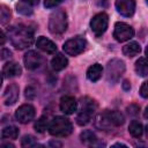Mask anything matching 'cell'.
I'll return each instance as SVG.
<instances>
[{
	"mask_svg": "<svg viewBox=\"0 0 148 148\" xmlns=\"http://www.w3.org/2000/svg\"><path fill=\"white\" fill-rule=\"evenodd\" d=\"M7 32L12 44L18 50L29 47L34 42V30L29 25H13L8 28Z\"/></svg>",
	"mask_w": 148,
	"mask_h": 148,
	"instance_id": "6da1fadb",
	"label": "cell"
},
{
	"mask_svg": "<svg viewBox=\"0 0 148 148\" xmlns=\"http://www.w3.org/2000/svg\"><path fill=\"white\" fill-rule=\"evenodd\" d=\"M125 121L124 114L120 111H104L96 118V126L99 128H110L113 126H120Z\"/></svg>",
	"mask_w": 148,
	"mask_h": 148,
	"instance_id": "7a4b0ae2",
	"label": "cell"
},
{
	"mask_svg": "<svg viewBox=\"0 0 148 148\" xmlns=\"http://www.w3.org/2000/svg\"><path fill=\"white\" fill-rule=\"evenodd\" d=\"M47 130H49L51 135L58 136V138H62V136H67V135H69L72 133L73 125H72V123L69 121L68 118L61 117V116H57L50 121Z\"/></svg>",
	"mask_w": 148,
	"mask_h": 148,
	"instance_id": "3957f363",
	"label": "cell"
},
{
	"mask_svg": "<svg viewBox=\"0 0 148 148\" xmlns=\"http://www.w3.org/2000/svg\"><path fill=\"white\" fill-rule=\"evenodd\" d=\"M67 13L64 9H56L49 20V30L53 35H61L67 29Z\"/></svg>",
	"mask_w": 148,
	"mask_h": 148,
	"instance_id": "277c9868",
	"label": "cell"
},
{
	"mask_svg": "<svg viewBox=\"0 0 148 148\" xmlns=\"http://www.w3.org/2000/svg\"><path fill=\"white\" fill-rule=\"evenodd\" d=\"M96 108H97V105H96V102L94 99H91L89 97L81 98L80 109H79V112H77V116H76V123L80 126L87 125L91 120Z\"/></svg>",
	"mask_w": 148,
	"mask_h": 148,
	"instance_id": "5b68a950",
	"label": "cell"
},
{
	"mask_svg": "<svg viewBox=\"0 0 148 148\" xmlns=\"http://www.w3.org/2000/svg\"><path fill=\"white\" fill-rule=\"evenodd\" d=\"M125 72V62L120 59H112L106 65V80L110 83H116L119 81Z\"/></svg>",
	"mask_w": 148,
	"mask_h": 148,
	"instance_id": "8992f818",
	"label": "cell"
},
{
	"mask_svg": "<svg viewBox=\"0 0 148 148\" xmlns=\"http://www.w3.org/2000/svg\"><path fill=\"white\" fill-rule=\"evenodd\" d=\"M86 45H87L86 39L81 36H76V37L71 38L67 42H65L62 49L69 56H77V54H80L81 52L84 51Z\"/></svg>",
	"mask_w": 148,
	"mask_h": 148,
	"instance_id": "52a82bcc",
	"label": "cell"
},
{
	"mask_svg": "<svg viewBox=\"0 0 148 148\" xmlns=\"http://www.w3.org/2000/svg\"><path fill=\"white\" fill-rule=\"evenodd\" d=\"M108 24H109V16L105 13L96 14L90 21V28L97 37L102 36L105 32V30L108 28Z\"/></svg>",
	"mask_w": 148,
	"mask_h": 148,
	"instance_id": "ba28073f",
	"label": "cell"
},
{
	"mask_svg": "<svg viewBox=\"0 0 148 148\" xmlns=\"http://www.w3.org/2000/svg\"><path fill=\"white\" fill-rule=\"evenodd\" d=\"M134 36V30L133 28L125 23V22H117L114 24V30H113V37L118 42H126L130 40Z\"/></svg>",
	"mask_w": 148,
	"mask_h": 148,
	"instance_id": "9c48e42d",
	"label": "cell"
},
{
	"mask_svg": "<svg viewBox=\"0 0 148 148\" xmlns=\"http://www.w3.org/2000/svg\"><path fill=\"white\" fill-rule=\"evenodd\" d=\"M35 113H36L35 108L31 104H23L16 110L15 118L21 124H28L35 118Z\"/></svg>",
	"mask_w": 148,
	"mask_h": 148,
	"instance_id": "30bf717a",
	"label": "cell"
},
{
	"mask_svg": "<svg viewBox=\"0 0 148 148\" xmlns=\"http://www.w3.org/2000/svg\"><path fill=\"white\" fill-rule=\"evenodd\" d=\"M116 8L118 13L125 17H130L135 10V0H117Z\"/></svg>",
	"mask_w": 148,
	"mask_h": 148,
	"instance_id": "8fae6325",
	"label": "cell"
},
{
	"mask_svg": "<svg viewBox=\"0 0 148 148\" xmlns=\"http://www.w3.org/2000/svg\"><path fill=\"white\" fill-rule=\"evenodd\" d=\"M23 61H24V65L28 69H36L38 68L40 65H42V56L39 53H37L36 51H28L25 54H24V58H23Z\"/></svg>",
	"mask_w": 148,
	"mask_h": 148,
	"instance_id": "7c38bea8",
	"label": "cell"
},
{
	"mask_svg": "<svg viewBox=\"0 0 148 148\" xmlns=\"http://www.w3.org/2000/svg\"><path fill=\"white\" fill-rule=\"evenodd\" d=\"M59 108L60 110L66 113V114H72L76 111L77 109V103L75 101V98L73 96H69V95H65L60 98V102H59Z\"/></svg>",
	"mask_w": 148,
	"mask_h": 148,
	"instance_id": "4fadbf2b",
	"label": "cell"
},
{
	"mask_svg": "<svg viewBox=\"0 0 148 148\" xmlns=\"http://www.w3.org/2000/svg\"><path fill=\"white\" fill-rule=\"evenodd\" d=\"M18 99V87L15 83L9 84L3 94V101L6 105H13Z\"/></svg>",
	"mask_w": 148,
	"mask_h": 148,
	"instance_id": "5bb4252c",
	"label": "cell"
},
{
	"mask_svg": "<svg viewBox=\"0 0 148 148\" xmlns=\"http://www.w3.org/2000/svg\"><path fill=\"white\" fill-rule=\"evenodd\" d=\"M36 45H37V47H38L39 50H42L43 52L49 53V54H53V53H56V51H57L56 44H54L51 39L44 37V36L38 37L37 42H36Z\"/></svg>",
	"mask_w": 148,
	"mask_h": 148,
	"instance_id": "9a60e30c",
	"label": "cell"
},
{
	"mask_svg": "<svg viewBox=\"0 0 148 148\" xmlns=\"http://www.w3.org/2000/svg\"><path fill=\"white\" fill-rule=\"evenodd\" d=\"M22 69L20 67V65L17 62H14V61H9L7 62L5 66H3V69H2V74L6 76V77H15V76H18L21 74Z\"/></svg>",
	"mask_w": 148,
	"mask_h": 148,
	"instance_id": "2e32d148",
	"label": "cell"
},
{
	"mask_svg": "<svg viewBox=\"0 0 148 148\" xmlns=\"http://www.w3.org/2000/svg\"><path fill=\"white\" fill-rule=\"evenodd\" d=\"M67 65H68V59L61 53L56 54L51 60V66H52L53 71H57V72L62 71L64 68L67 67Z\"/></svg>",
	"mask_w": 148,
	"mask_h": 148,
	"instance_id": "e0dca14e",
	"label": "cell"
},
{
	"mask_svg": "<svg viewBox=\"0 0 148 148\" xmlns=\"http://www.w3.org/2000/svg\"><path fill=\"white\" fill-rule=\"evenodd\" d=\"M102 73H103L102 66L99 64H94V65H91L88 68V71H87V77H88V80H90L92 82H96L97 80L101 79Z\"/></svg>",
	"mask_w": 148,
	"mask_h": 148,
	"instance_id": "ac0fdd59",
	"label": "cell"
},
{
	"mask_svg": "<svg viewBox=\"0 0 148 148\" xmlns=\"http://www.w3.org/2000/svg\"><path fill=\"white\" fill-rule=\"evenodd\" d=\"M140 51H141V47H140L139 43H136V42H130L128 44H126V45L123 47V53H124L125 56L130 57V58H132V57L139 54Z\"/></svg>",
	"mask_w": 148,
	"mask_h": 148,
	"instance_id": "d6986e66",
	"label": "cell"
},
{
	"mask_svg": "<svg viewBox=\"0 0 148 148\" xmlns=\"http://www.w3.org/2000/svg\"><path fill=\"white\" fill-rule=\"evenodd\" d=\"M128 132L134 138H140L143 133V127H142V124L138 120H132L130 126H128Z\"/></svg>",
	"mask_w": 148,
	"mask_h": 148,
	"instance_id": "ffe728a7",
	"label": "cell"
},
{
	"mask_svg": "<svg viewBox=\"0 0 148 148\" xmlns=\"http://www.w3.org/2000/svg\"><path fill=\"white\" fill-rule=\"evenodd\" d=\"M135 72L140 76H147L148 74V65L146 61V58H139V60L135 62Z\"/></svg>",
	"mask_w": 148,
	"mask_h": 148,
	"instance_id": "44dd1931",
	"label": "cell"
},
{
	"mask_svg": "<svg viewBox=\"0 0 148 148\" xmlns=\"http://www.w3.org/2000/svg\"><path fill=\"white\" fill-rule=\"evenodd\" d=\"M49 119H47V117H45V116H42V117H39L36 121H35V125H34V127H35V130L38 132V133H44L47 128H49Z\"/></svg>",
	"mask_w": 148,
	"mask_h": 148,
	"instance_id": "7402d4cb",
	"label": "cell"
},
{
	"mask_svg": "<svg viewBox=\"0 0 148 148\" xmlns=\"http://www.w3.org/2000/svg\"><path fill=\"white\" fill-rule=\"evenodd\" d=\"M16 10H17V13H20L22 15H31L32 14V6L29 2H27L25 0H21L16 5Z\"/></svg>",
	"mask_w": 148,
	"mask_h": 148,
	"instance_id": "603a6c76",
	"label": "cell"
},
{
	"mask_svg": "<svg viewBox=\"0 0 148 148\" xmlns=\"http://www.w3.org/2000/svg\"><path fill=\"white\" fill-rule=\"evenodd\" d=\"M80 138H81V141L86 145H94L96 141H97V136L89 130H86L83 131L81 134H80Z\"/></svg>",
	"mask_w": 148,
	"mask_h": 148,
	"instance_id": "cb8c5ba5",
	"label": "cell"
},
{
	"mask_svg": "<svg viewBox=\"0 0 148 148\" xmlns=\"http://www.w3.org/2000/svg\"><path fill=\"white\" fill-rule=\"evenodd\" d=\"M1 135H2L3 139H12V140H14V139H16L18 136V130L15 126H7V127H5L2 130Z\"/></svg>",
	"mask_w": 148,
	"mask_h": 148,
	"instance_id": "d4e9b609",
	"label": "cell"
},
{
	"mask_svg": "<svg viewBox=\"0 0 148 148\" xmlns=\"http://www.w3.org/2000/svg\"><path fill=\"white\" fill-rule=\"evenodd\" d=\"M12 17V12L6 5H0V23L1 24H7L10 21Z\"/></svg>",
	"mask_w": 148,
	"mask_h": 148,
	"instance_id": "484cf974",
	"label": "cell"
},
{
	"mask_svg": "<svg viewBox=\"0 0 148 148\" xmlns=\"http://www.w3.org/2000/svg\"><path fill=\"white\" fill-rule=\"evenodd\" d=\"M21 146L22 147H37L39 145L36 143V139L32 135H25V136H23V139L21 141Z\"/></svg>",
	"mask_w": 148,
	"mask_h": 148,
	"instance_id": "4316f807",
	"label": "cell"
},
{
	"mask_svg": "<svg viewBox=\"0 0 148 148\" xmlns=\"http://www.w3.org/2000/svg\"><path fill=\"white\" fill-rule=\"evenodd\" d=\"M64 0H44V6L46 8H53L56 6H58L59 3H61Z\"/></svg>",
	"mask_w": 148,
	"mask_h": 148,
	"instance_id": "83f0119b",
	"label": "cell"
},
{
	"mask_svg": "<svg viewBox=\"0 0 148 148\" xmlns=\"http://www.w3.org/2000/svg\"><path fill=\"white\" fill-rule=\"evenodd\" d=\"M139 110H140V108H139L138 105H135V104H132V105H130V106L127 108V112H128L130 114H132V116L138 114V113H139Z\"/></svg>",
	"mask_w": 148,
	"mask_h": 148,
	"instance_id": "f1b7e54d",
	"label": "cell"
},
{
	"mask_svg": "<svg viewBox=\"0 0 148 148\" xmlns=\"http://www.w3.org/2000/svg\"><path fill=\"white\" fill-rule=\"evenodd\" d=\"M140 94L143 98H147L148 97V90H147V82H143L142 86H141V89H140Z\"/></svg>",
	"mask_w": 148,
	"mask_h": 148,
	"instance_id": "f546056e",
	"label": "cell"
},
{
	"mask_svg": "<svg viewBox=\"0 0 148 148\" xmlns=\"http://www.w3.org/2000/svg\"><path fill=\"white\" fill-rule=\"evenodd\" d=\"M35 95H36V94H35V91H34V89H32V88H30V87H29V88H27V89H25V97H28L29 99L34 98V97H35Z\"/></svg>",
	"mask_w": 148,
	"mask_h": 148,
	"instance_id": "4dcf8cb0",
	"label": "cell"
},
{
	"mask_svg": "<svg viewBox=\"0 0 148 148\" xmlns=\"http://www.w3.org/2000/svg\"><path fill=\"white\" fill-rule=\"evenodd\" d=\"M6 43V35L3 34L2 30H0V46H2Z\"/></svg>",
	"mask_w": 148,
	"mask_h": 148,
	"instance_id": "1f68e13d",
	"label": "cell"
},
{
	"mask_svg": "<svg viewBox=\"0 0 148 148\" xmlns=\"http://www.w3.org/2000/svg\"><path fill=\"white\" fill-rule=\"evenodd\" d=\"M123 88H124L125 90H130V89H131V84H130V82H128L127 80H125V81L123 82Z\"/></svg>",
	"mask_w": 148,
	"mask_h": 148,
	"instance_id": "d6a6232c",
	"label": "cell"
},
{
	"mask_svg": "<svg viewBox=\"0 0 148 148\" xmlns=\"http://www.w3.org/2000/svg\"><path fill=\"white\" fill-rule=\"evenodd\" d=\"M27 2H29L31 6H36V5H38V2H39V0H25Z\"/></svg>",
	"mask_w": 148,
	"mask_h": 148,
	"instance_id": "836d02e7",
	"label": "cell"
},
{
	"mask_svg": "<svg viewBox=\"0 0 148 148\" xmlns=\"http://www.w3.org/2000/svg\"><path fill=\"white\" fill-rule=\"evenodd\" d=\"M113 147H126V145H123V143H116V145H113Z\"/></svg>",
	"mask_w": 148,
	"mask_h": 148,
	"instance_id": "e575fe53",
	"label": "cell"
},
{
	"mask_svg": "<svg viewBox=\"0 0 148 148\" xmlns=\"http://www.w3.org/2000/svg\"><path fill=\"white\" fill-rule=\"evenodd\" d=\"M2 147H14V145H12V143H5V145H2Z\"/></svg>",
	"mask_w": 148,
	"mask_h": 148,
	"instance_id": "d590c367",
	"label": "cell"
},
{
	"mask_svg": "<svg viewBox=\"0 0 148 148\" xmlns=\"http://www.w3.org/2000/svg\"><path fill=\"white\" fill-rule=\"evenodd\" d=\"M1 83H2V75H1V73H0V87H1Z\"/></svg>",
	"mask_w": 148,
	"mask_h": 148,
	"instance_id": "8d00e7d4",
	"label": "cell"
}]
</instances>
